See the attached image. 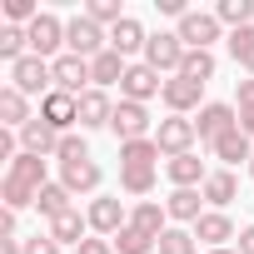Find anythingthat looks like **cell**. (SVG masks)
<instances>
[{"label": "cell", "instance_id": "cell-29", "mask_svg": "<svg viewBox=\"0 0 254 254\" xmlns=\"http://www.w3.org/2000/svg\"><path fill=\"white\" fill-rule=\"evenodd\" d=\"M25 55H30V35H25V25H0V60L15 65V60H25Z\"/></svg>", "mask_w": 254, "mask_h": 254}, {"label": "cell", "instance_id": "cell-2", "mask_svg": "<svg viewBox=\"0 0 254 254\" xmlns=\"http://www.w3.org/2000/svg\"><path fill=\"white\" fill-rule=\"evenodd\" d=\"M194 140H199V130H194V120H185V115L160 120V130H155V145H160L165 160H175V155H194Z\"/></svg>", "mask_w": 254, "mask_h": 254}, {"label": "cell", "instance_id": "cell-33", "mask_svg": "<svg viewBox=\"0 0 254 254\" xmlns=\"http://www.w3.org/2000/svg\"><path fill=\"white\" fill-rule=\"evenodd\" d=\"M229 55H234V65H239L244 75H254V25L229 30Z\"/></svg>", "mask_w": 254, "mask_h": 254}, {"label": "cell", "instance_id": "cell-18", "mask_svg": "<svg viewBox=\"0 0 254 254\" xmlns=\"http://www.w3.org/2000/svg\"><path fill=\"white\" fill-rule=\"evenodd\" d=\"M100 165H95V155L90 160H75V165H60V185L70 190V194H90V190H100Z\"/></svg>", "mask_w": 254, "mask_h": 254}, {"label": "cell", "instance_id": "cell-26", "mask_svg": "<svg viewBox=\"0 0 254 254\" xmlns=\"http://www.w3.org/2000/svg\"><path fill=\"white\" fill-rule=\"evenodd\" d=\"M209 150H214V160H224V165H249V160H254V145H249L244 130H229V135L214 140Z\"/></svg>", "mask_w": 254, "mask_h": 254}, {"label": "cell", "instance_id": "cell-3", "mask_svg": "<svg viewBox=\"0 0 254 254\" xmlns=\"http://www.w3.org/2000/svg\"><path fill=\"white\" fill-rule=\"evenodd\" d=\"M25 35H30V55H40V60H60V55H65V20H60V15L40 10V20H35Z\"/></svg>", "mask_w": 254, "mask_h": 254}, {"label": "cell", "instance_id": "cell-19", "mask_svg": "<svg viewBox=\"0 0 254 254\" xmlns=\"http://www.w3.org/2000/svg\"><path fill=\"white\" fill-rule=\"evenodd\" d=\"M145 45H150V35H145V25H140L135 15H125V20L110 30V50H120L125 60H130V55H145Z\"/></svg>", "mask_w": 254, "mask_h": 254}, {"label": "cell", "instance_id": "cell-5", "mask_svg": "<svg viewBox=\"0 0 254 254\" xmlns=\"http://www.w3.org/2000/svg\"><path fill=\"white\" fill-rule=\"evenodd\" d=\"M10 85L20 90V95H50L55 90V75H50V60H40V55H25V60H15L10 65Z\"/></svg>", "mask_w": 254, "mask_h": 254}, {"label": "cell", "instance_id": "cell-34", "mask_svg": "<svg viewBox=\"0 0 254 254\" xmlns=\"http://www.w3.org/2000/svg\"><path fill=\"white\" fill-rule=\"evenodd\" d=\"M214 15H219V25L244 30V25L254 20V0H219V5H214Z\"/></svg>", "mask_w": 254, "mask_h": 254}, {"label": "cell", "instance_id": "cell-44", "mask_svg": "<svg viewBox=\"0 0 254 254\" xmlns=\"http://www.w3.org/2000/svg\"><path fill=\"white\" fill-rule=\"evenodd\" d=\"M239 130L254 140V105H239Z\"/></svg>", "mask_w": 254, "mask_h": 254}, {"label": "cell", "instance_id": "cell-31", "mask_svg": "<svg viewBox=\"0 0 254 254\" xmlns=\"http://www.w3.org/2000/svg\"><path fill=\"white\" fill-rule=\"evenodd\" d=\"M70 199H75V194H70V190H65V185H45V190H40V194H35V209H40V214H45V219H60V214H65V209H75V204H70Z\"/></svg>", "mask_w": 254, "mask_h": 254}, {"label": "cell", "instance_id": "cell-39", "mask_svg": "<svg viewBox=\"0 0 254 254\" xmlns=\"http://www.w3.org/2000/svg\"><path fill=\"white\" fill-rule=\"evenodd\" d=\"M55 160H60V165H75V160H90V145H85V135H75V130H70V135L60 140Z\"/></svg>", "mask_w": 254, "mask_h": 254}, {"label": "cell", "instance_id": "cell-42", "mask_svg": "<svg viewBox=\"0 0 254 254\" xmlns=\"http://www.w3.org/2000/svg\"><path fill=\"white\" fill-rule=\"evenodd\" d=\"M234 249H239V254H254V224H244V229H239V239H234Z\"/></svg>", "mask_w": 254, "mask_h": 254}, {"label": "cell", "instance_id": "cell-40", "mask_svg": "<svg viewBox=\"0 0 254 254\" xmlns=\"http://www.w3.org/2000/svg\"><path fill=\"white\" fill-rule=\"evenodd\" d=\"M25 254H60V244H55L50 234H30V239H25Z\"/></svg>", "mask_w": 254, "mask_h": 254}, {"label": "cell", "instance_id": "cell-28", "mask_svg": "<svg viewBox=\"0 0 254 254\" xmlns=\"http://www.w3.org/2000/svg\"><path fill=\"white\" fill-rule=\"evenodd\" d=\"M10 180H20V185H30V190H45V185H50V180H45V160H40V155H25V150L10 160Z\"/></svg>", "mask_w": 254, "mask_h": 254}, {"label": "cell", "instance_id": "cell-27", "mask_svg": "<svg viewBox=\"0 0 254 254\" xmlns=\"http://www.w3.org/2000/svg\"><path fill=\"white\" fill-rule=\"evenodd\" d=\"M155 160H160L155 135H150V140H130V145H120V170H155Z\"/></svg>", "mask_w": 254, "mask_h": 254}, {"label": "cell", "instance_id": "cell-9", "mask_svg": "<svg viewBox=\"0 0 254 254\" xmlns=\"http://www.w3.org/2000/svg\"><path fill=\"white\" fill-rule=\"evenodd\" d=\"M194 130H199V140H224L229 130H239V105H224V100H209L204 110H199V120H194Z\"/></svg>", "mask_w": 254, "mask_h": 254}, {"label": "cell", "instance_id": "cell-32", "mask_svg": "<svg viewBox=\"0 0 254 254\" xmlns=\"http://www.w3.org/2000/svg\"><path fill=\"white\" fill-rule=\"evenodd\" d=\"M35 194H40V190H30V185H20V180H10V175L0 180V199H5V209H10V214L35 209Z\"/></svg>", "mask_w": 254, "mask_h": 254}, {"label": "cell", "instance_id": "cell-13", "mask_svg": "<svg viewBox=\"0 0 254 254\" xmlns=\"http://www.w3.org/2000/svg\"><path fill=\"white\" fill-rule=\"evenodd\" d=\"M194 239H199L204 249H224L229 239H239V229H234V219H229L224 209H204L199 224H194Z\"/></svg>", "mask_w": 254, "mask_h": 254}, {"label": "cell", "instance_id": "cell-16", "mask_svg": "<svg viewBox=\"0 0 254 254\" xmlns=\"http://www.w3.org/2000/svg\"><path fill=\"white\" fill-rule=\"evenodd\" d=\"M165 175H170L175 190H199V185L209 180V170H204L199 155H175V160H165Z\"/></svg>", "mask_w": 254, "mask_h": 254}, {"label": "cell", "instance_id": "cell-14", "mask_svg": "<svg viewBox=\"0 0 254 254\" xmlns=\"http://www.w3.org/2000/svg\"><path fill=\"white\" fill-rule=\"evenodd\" d=\"M15 135H20V150H25V155H40V160H50V155L60 150V140H65L55 125H45L40 115L25 125V130H15Z\"/></svg>", "mask_w": 254, "mask_h": 254}, {"label": "cell", "instance_id": "cell-45", "mask_svg": "<svg viewBox=\"0 0 254 254\" xmlns=\"http://www.w3.org/2000/svg\"><path fill=\"white\" fill-rule=\"evenodd\" d=\"M239 105H254V75H249V80H239Z\"/></svg>", "mask_w": 254, "mask_h": 254}, {"label": "cell", "instance_id": "cell-35", "mask_svg": "<svg viewBox=\"0 0 254 254\" xmlns=\"http://www.w3.org/2000/svg\"><path fill=\"white\" fill-rule=\"evenodd\" d=\"M155 244H160V239H150V234H140L135 224H125V229L115 234V254H155Z\"/></svg>", "mask_w": 254, "mask_h": 254}, {"label": "cell", "instance_id": "cell-15", "mask_svg": "<svg viewBox=\"0 0 254 254\" xmlns=\"http://www.w3.org/2000/svg\"><path fill=\"white\" fill-rule=\"evenodd\" d=\"M199 95H204V85H194V80H185V75H170V80H165V90H160V100H165L175 115L204 110V105H199Z\"/></svg>", "mask_w": 254, "mask_h": 254}, {"label": "cell", "instance_id": "cell-36", "mask_svg": "<svg viewBox=\"0 0 254 254\" xmlns=\"http://www.w3.org/2000/svg\"><path fill=\"white\" fill-rule=\"evenodd\" d=\"M155 254H199V244H194L190 229H165L160 244H155Z\"/></svg>", "mask_w": 254, "mask_h": 254}, {"label": "cell", "instance_id": "cell-21", "mask_svg": "<svg viewBox=\"0 0 254 254\" xmlns=\"http://www.w3.org/2000/svg\"><path fill=\"white\" fill-rule=\"evenodd\" d=\"M110 115H115L110 95H105V90H85V95H80V135H85V130H100V125H110Z\"/></svg>", "mask_w": 254, "mask_h": 254}, {"label": "cell", "instance_id": "cell-4", "mask_svg": "<svg viewBox=\"0 0 254 254\" xmlns=\"http://www.w3.org/2000/svg\"><path fill=\"white\" fill-rule=\"evenodd\" d=\"M185 40L180 35H170V30H160V35H150V45H145V65L155 70V75H180V65H185Z\"/></svg>", "mask_w": 254, "mask_h": 254}, {"label": "cell", "instance_id": "cell-12", "mask_svg": "<svg viewBox=\"0 0 254 254\" xmlns=\"http://www.w3.org/2000/svg\"><path fill=\"white\" fill-rule=\"evenodd\" d=\"M40 120H45V125H55L60 135H70L75 125H80V100H75V95H65V90H50V95L40 100Z\"/></svg>", "mask_w": 254, "mask_h": 254}, {"label": "cell", "instance_id": "cell-1", "mask_svg": "<svg viewBox=\"0 0 254 254\" xmlns=\"http://www.w3.org/2000/svg\"><path fill=\"white\" fill-rule=\"evenodd\" d=\"M65 50L80 55V60H95L100 50H110V35H105V25H95L90 15H75V20L65 25Z\"/></svg>", "mask_w": 254, "mask_h": 254}, {"label": "cell", "instance_id": "cell-25", "mask_svg": "<svg viewBox=\"0 0 254 254\" xmlns=\"http://www.w3.org/2000/svg\"><path fill=\"white\" fill-rule=\"evenodd\" d=\"M165 209H170V219H180V224H199V214H204V194H199V190H170Z\"/></svg>", "mask_w": 254, "mask_h": 254}, {"label": "cell", "instance_id": "cell-24", "mask_svg": "<svg viewBox=\"0 0 254 254\" xmlns=\"http://www.w3.org/2000/svg\"><path fill=\"white\" fill-rule=\"evenodd\" d=\"M199 194H204V204L224 209V204L239 194V180H234V170H209V180L199 185Z\"/></svg>", "mask_w": 254, "mask_h": 254}, {"label": "cell", "instance_id": "cell-38", "mask_svg": "<svg viewBox=\"0 0 254 254\" xmlns=\"http://www.w3.org/2000/svg\"><path fill=\"white\" fill-rule=\"evenodd\" d=\"M120 190L125 194H150L155 190V170H120Z\"/></svg>", "mask_w": 254, "mask_h": 254}, {"label": "cell", "instance_id": "cell-37", "mask_svg": "<svg viewBox=\"0 0 254 254\" xmlns=\"http://www.w3.org/2000/svg\"><path fill=\"white\" fill-rule=\"evenodd\" d=\"M85 15H90L95 25H110V30H115V25L125 20V10H120V0H90V5H85Z\"/></svg>", "mask_w": 254, "mask_h": 254}, {"label": "cell", "instance_id": "cell-41", "mask_svg": "<svg viewBox=\"0 0 254 254\" xmlns=\"http://www.w3.org/2000/svg\"><path fill=\"white\" fill-rule=\"evenodd\" d=\"M75 254H115V239H100V234H95V239H85Z\"/></svg>", "mask_w": 254, "mask_h": 254}, {"label": "cell", "instance_id": "cell-10", "mask_svg": "<svg viewBox=\"0 0 254 254\" xmlns=\"http://www.w3.org/2000/svg\"><path fill=\"white\" fill-rule=\"evenodd\" d=\"M160 90H165V75H155L145 60H130V70H125V80H120V100L145 105V100H155Z\"/></svg>", "mask_w": 254, "mask_h": 254}, {"label": "cell", "instance_id": "cell-43", "mask_svg": "<svg viewBox=\"0 0 254 254\" xmlns=\"http://www.w3.org/2000/svg\"><path fill=\"white\" fill-rule=\"evenodd\" d=\"M0 239H20V234H15V214H10V209H0Z\"/></svg>", "mask_w": 254, "mask_h": 254}, {"label": "cell", "instance_id": "cell-30", "mask_svg": "<svg viewBox=\"0 0 254 254\" xmlns=\"http://www.w3.org/2000/svg\"><path fill=\"white\" fill-rule=\"evenodd\" d=\"M214 70H219V60H214L209 50H190V55H185V65H180V75H185V80H194V85H209V80H214Z\"/></svg>", "mask_w": 254, "mask_h": 254}, {"label": "cell", "instance_id": "cell-23", "mask_svg": "<svg viewBox=\"0 0 254 254\" xmlns=\"http://www.w3.org/2000/svg\"><path fill=\"white\" fill-rule=\"evenodd\" d=\"M130 224H135L140 234H150V239H160V234L170 229V209H165V204H155V199H140V204L130 209Z\"/></svg>", "mask_w": 254, "mask_h": 254}, {"label": "cell", "instance_id": "cell-22", "mask_svg": "<svg viewBox=\"0 0 254 254\" xmlns=\"http://www.w3.org/2000/svg\"><path fill=\"white\" fill-rule=\"evenodd\" d=\"M125 70H130V60H125L120 50H100V55L90 60V75H95V90H110V85H120V80H125Z\"/></svg>", "mask_w": 254, "mask_h": 254}, {"label": "cell", "instance_id": "cell-47", "mask_svg": "<svg viewBox=\"0 0 254 254\" xmlns=\"http://www.w3.org/2000/svg\"><path fill=\"white\" fill-rule=\"evenodd\" d=\"M209 254H239V249H229V244H224V249H209Z\"/></svg>", "mask_w": 254, "mask_h": 254}, {"label": "cell", "instance_id": "cell-20", "mask_svg": "<svg viewBox=\"0 0 254 254\" xmlns=\"http://www.w3.org/2000/svg\"><path fill=\"white\" fill-rule=\"evenodd\" d=\"M45 234H50L60 249H65V244H75V249H80V244H85V234H90V219H85L80 209H65L60 219H50V229H45Z\"/></svg>", "mask_w": 254, "mask_h": 254}, {"label": "cell", "instance_id": "cell-17", "mask_svg": "<svg viewBox=\"0 0 254 254\" xmlns=\"http://www.w3.org/2000/svg\"><path fill=\"white\" fill-rule=\"evenodd\" d=\"M35 115H30V95H20L15 85L0 90V130H25Z\"/></svg>", "mask_w": 254, "mask_h": 254}, {"label": "cell", "instance_id": "cell-11", "mask_svg": "<svg viewBox=\"0 0 254 254\" xmlns=\"http://www.w3.org/2000/svg\"><path fill=\"white\" fill-rule=\"evenodd\" d=\"M175 35L185 40V50H209V45L219 40V15H214V10H190Z\"/></svg>", "mask_w": 254, "mask_h": 254}, {"label": "cell", "instance_id": "cell-7", "mask_svg": "<svg viewBox=\"0 0 254 254\" xmlns=\"http://www.w3.org/2000/svg\"><path fill=\"white\" fill-rule=\"evenodd\" d=\"M85 219H90V229H95L100 239H115L125 224H130V209L120 204V194H100V199H90Z\"/></svg>", "mask_w": 254, "mask_h": 254}, {"label": "cell", "instance_id": "cell-46", "mask_svg": "<svg viewBox=\"0 0 254 254\" xmlns=\"http://www.w3.org/2000/svg\"><path fill=\"white\" fill-rule=\"evenodd\" d=\"M0 254H25V239H0Z\"/></svg>", "mask_w": 254, "mask_h": 254}, {"label": "cell", "instance_id": "cell-6", "mask_svg": "<svg viewBox=\"0 0 254 254\" xmlns=\"http://www.w3.org/2000/svg\"><path fill=\"white\" fill-rule=\"evenodd\" d=\"M110 130H115L120 145H130V140H150V135H155V130H150V110L135 105V100H120V105H115Z\"/></svg>", "mask_w": 254, "mask_h": 254}, {"label": "cell", "instance_id": "cell-8", "mask_svg": "<svg viewBox=\"0 0 254 254\" xmlns=\"http://www.w3.org/2000/svg\"><path fill=\"white\" fill-rule=\"evenodd\" d=\"M50 75H55V90H65V95H85V90H95V75H90V60H80V55H60V60H50Z\"/></svg>", "mask_w": 254, "mask_h": 254}, {"label": "cell", "instance_id": "cell-48", "mask_svg": "<svg viewBox=\"0 0 254 254\" xmlns=\"http://www.w3.org/2000/svg\"><path fill=\"white\" fill-rule=\"evenodd\" d=\"M249 180H254V160H249Z\"/></svg>", "mask_w": 254, "mask_h": 254}]
</instances>
